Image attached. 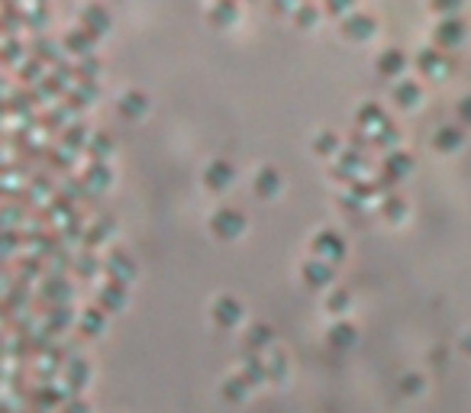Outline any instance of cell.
Listing matches in <instances>:
<instances>
[{"label":"cell","mask_w":471,"mask_h":413,"mask_svg":"<svg viewBox=\"0 0 471 413\" xmlns=\"http://www.w3.org/2000/svg\"><path fill=\"white\" fill-rule=\"evenodd\" d=\"M210 230L217 232L220 239H236L242 230H246V213L236 210V207H220L210 217Z\"/></svg>","instance_id":"1"},{"label":"cell","mask_w":471,"mask_h":413,"mask_svg":"<svg viewBox=\"0 0 471 413\" xmlns=\"http://www.w3.org/2000/svg\"><path fill=\"white\" fill-rule=\"evenodd\" d=\"M345 236L342 232H336V230H320L317 232V239H313V252H317V259H323V262H339V259H345Z\"/></svg>","instance_id":"2"},{"label":"cell","mask_w":471,"mask_h":413,"mask_svg":"<svg viewBox=\"0 0 471 413\" xmlns=\"http://www.w3.org/2000/svg\"><path fill=\"white\" fill-rule=\"evenodd\" d=\"M104 268H107V278L117 281V284H129V278L136 274V262L129 259L123 249H113V252H107Z\"/></svg>","instance_id":"3"},{"label":"cell","mask_w":471,"mask_h":413,"mask_svg":"<svg viewBox=\"0 0 471 413\" xmlns=\"http://www.w3.org/2000/svg\"><path fill=\"white\" fill-rule=\"evenodd\" d=\"M210 316H213L217 326H232V323L242 316V304L232 294H220L217 301H213V307H210Z\"/></svg>","instance_id":"4"},{"label":"cell","mask_w":471,"mask_h":413,"mask_svg":"<svg viewBox=\"0 0 471 413\" xmlns=\"http://www.w3.org/2000/svg\"><path fill=\"white\" fill-rule=\"evenodd\" d=\"M416 65H420L426 75H443V71L452 68V58L445 55V52H439L436 45H423V49L416 52Z\"/></svg>","instance_id":"5"},{"label":"cell","mask_w":471,"mask_h":413,"mask_svg":"<svg viewBox=\"0 0 471 413\" xmlns=\"http://www.w3.org/2000/svg\"><path fill=\"white\" fill-rule=\"evenodd\" d=\"M342 33L349 36V39H365V36L374 33V16L362 14V10H352V14L342 20Z\"/></svg>","instance_id":"6"},{"label":"cell","mask_w":471,"mask_h":413,"mask_svg":"<svg viewBox=\"0 0 471 413\" xmlns=\"http://www.w3.org/2000/svg\"><path fill=\"white\" fill-rule=\"evenodd\" d=\"M242 378L249 381V385H261V381L268 378V358H261L259 352L246 349V355H242V371H239Z\"/></svg>","instance_id":"7"},{"label":"cell","mask_w":471,"mask_h":413,"mask_svg":"<svg viewBox=\"0 0 471 413\" xmlns=\"http://www.w3.org/2000/svg\"><path fill=\"white\" fill-rule=\"evenodd\" d=\"M81 26H85L91 36H104L107 29H110V14H107L100 4H87V7L81 10Z\"/></svg>","instance_id":"8"},{"label":"cell","mask_w":471,"mask_h":413,"mask_svg":"<svg viewBox=\"0 0 471 413\" xmlns=\"http://www.w3.org/2000/svg\"><path fill=\"white\" fill-rule=\"evenodd\" d=\"M436 43L439 45H458L465 39V20H458V16H445V20H439L436 26Z\"/></svg>","instance_id":"9"},{"label":"cell","mask_w":471,"mask_h":413,"mask_svg":"<svg viewBox=\"0 0 471 413\" xmlns=\"http://www.w3.org/2000/svg\"><path fill=\"white\" fill-rule=\"evenodd\" d=\"M355 119L362 123V129H368V133H378L381 127L387 123V117H384V107L378 104V100H368V104H362L359 107V113H355Z\"/></svg>","instance_id":"10"},{"label":"cell","mask_w":471,"mask_h":413,"mask_svg":"<svg viewBox=\"0 0 471 413\" xmlns=\"http://www.w3.org/2000/svg\"><path fill=\"white\" fill-rule=\"evenodd\" d=\"M462 142H465V127H458V123H445V127H439L436 136H433V146L443 149V152H455Z\"/></svg>","instance_id":"11"},{"label":"cell","mask_w":471,"mask_h":413,"mask_svg":"<svg viewBox=\"0 0 471 413\" xmlns=\"http://www.w3.org/2000/svg\"><path fill=\"white\" fill-rule=\"evenodd\" d=\"M232 175H236L232 165H229V161H223V159L210 161V165L204 168V181H207V188H213V191H223L226 184L232 181Z\"/></svg>","instance_id":"12"},{"label":"cell","mask_w":471,"mask_h":413,"mask_svg":"<svg viewBox=\"0 0 471 413\" xmlns=\"http://www.w3.org/2000/svg\"><path fill=\"white\" fill-rule=\"evenodd\" d=\"M87 378H91V365L85 362L81 355H71L65 358V385H71L77 391V387H85Z\"/></svg>","instance_id":"13"},{"label":"cell","mask_w":471,"mask_h":413,"mask_svg":"<svg viewBox=\"0 0 471 413\" xmlns=\"http://www.w3.org/2000/svg\"><path fill=\"white\" fill-rule=\"evenodd\" d=\"M301 274L307 278V284L323 287V284H330V281H332V265H330V262H323V259H307V262H303V268H301Z\"/></svg>","instance_id":"14"},{"label":"cell","mask_w":471,"mask_h":413,"mask_svg":"<svg viewBox=\"0 0 471 413\" xmlns=\"http://www.w3.org/2000/svg\"><path fill=\"white\" fill-rule=\"evenodd\" d=\"M94 43H97V36H91V33H87L85 26L71 29V33L65 36V45H68V52H75L77 58L94 55Z\"/></svg>","instance_id":"15"},{"label":"cell","mask_w":471,"mask_h":413,"mask_svg":"<svg viewBox=\"0 0 471 413\" xmlns=\"http://www.w3.org/2000/svg\"><path fill=\"white\" fill-rule=\"evenodd\" d=\"M404 68H407V55H404L401 49H384L378 55V71L384 77H397L404 75Z\"/></svg>","instance_id":"16"},{"label":"cell","mask_w":471,"mask_h":413,"mask_svg":"<svg viewBox=\"0 0 471 413\" xmlns=\"http://www.w3.org/2000/svg\"><path fill=\"white\" fill-rule=\"evenodd\" d=\"M97 301L104 310H120L126 304V284H117V281H107L97 291Z\"/></svg>","instance_id":"17"},{"label":"cell","mask_w":471,"mask_h":413,"mask_svg":"<svg viewBox=\"0 0 471 413\" xmlns=\"http://www.w3.org/2000/svg\"><path fill=\"white\" fill-rule=\"evenodd\" d=\"M77 326H81V333H85V336H97V333H104L107 310L104 307H87L85 313L77 316Z\"/></svg>","instance_id":"18"},{"label":"cell","mask_w":471,"mask_h":413,"mask_svg":"<svg viewBox=\"0 0 471 413\" xmlns=\"http://www.w3.org/2000/svg\"><path fill=\"white\" fill-rule=\"evenodd\" d=\"M410 168H413V155H407L404 149H391V152L384 155V171L391 178H404Z\"/></svg>","instance_id":"19"},{"label":"cell","mask_w":471,"mask_h":413,"mask_svg":"<svg viewBox=\"0 0 471 413\" xmlns=\"http://www.w3.org/2000/svg\"><path fill=\"white\" fill-rule=\"evenodd\" d=\"M43 297L52 301V307H55V304H68L71 284L62 278V274H52V278H45V284H43Z\"/></svg>","instance_id":"20"},{"label":"cell","mask_w":471,"mask_h":413,"mask_svg":"<svg viewBox=\"0 0 471 413\" xmlns=\"http://www.w3.org/2000/svg\"><path fill=\"white\" fill-rule=\"evenodd\" d=\"M255 191H259L261 197H271L281 191V175H278V168H271V165H265V168L255 171Z\"/></svg>","instance_id":"21"},{"label":"cell","mask_w":471,"mask_h":413,"mask_svg":"<svg viewBox=\"0 0 471 413\" xmlns=\"http://www.w3.org/2000/svg\"><path fill=\"white\" fill-rule=\"evenodd\" d=\"M110 178H113V171H110V165H107V161H91V165H87V171H85V184L91 191H104L107 184H110Z\"/></svg>","instance_id":"22"},{"label":"cell","mask_w":471,"mask_h":413,"mask_svg":"<svg viewBox=\"0 0 471 413\" xmlns=\"http://www.w3.org/2000/svg\"><path fill=\"white\" fill-rule=\"evenodd\" d=\"M71 268H75L81 278H94V274L104 268V259H97L91 249H85V252H77L75 259H71Z\"/></svg>","instance_id":"23"},{"label":"cell","mask_w":471,"mask_h":413,"mask_svg":"<svg viewBox=\"0 0 471 413\" xmlns=\"http://www.w3.org/2000/svg\"><path fill=\"white\" fill-rule=\"evenodd\" d=\"M71 323H75V313H71L68 304H55V307H49V313H45V329H52V333L68 329Z\"/></svg>","instance_id":"24"},{"label":"cell","mask_w":471,"mask_h":413,"mask_svg":"<svg viewBox=\"0 0 471 413\" xmlns=\"http://www.w3.org/2000/svg\"><path fill=\"white\" fill-rule=\"evenodd\" d=\"M148 110V97L142 91H126L120 97V113L123 117H142Z\"/></svg>","instance_id":"25"},{"label":"cell","mask_w":471,"mask_h":413,"mask_svg":"<svg viewBox=\"0 0 471 413\" xmlns=\"http://www.w3.org/2000/svg\"><path fill=\"white\" fill-rule=\"evenodd\" d=\"M87 152H91V161H104L107 155L113 152V136L104 133V129L91 133V139H87Z\"/></svg>","instance_id":"26"},{"label":"cell","mask_w":471,"mask_h":413,"mask_svg":"<svg viewBox=\"0 0 471 413\" xmlns=\"http://www.w3.org/2000/svg\"><path fill=\"white\" fill-rule=\"evenodd\" d=\"M268 343H271V326H268V323H252V326L246 329V349L259 352V349H265Z\"/></svg>","instance_id":"27"},{"label":"cell","mask_w":471,"mask_h":413,"mask_svg":"<svg viewBox=\"0 0 471 413\" xmlns=\"http://www.w3.org/2000/svg\"><path fill=\"white\" fill-rule=\"evenodd\" d=\"M394 100L401 107H413L416 100H420V85H416L413 77H404V81H397V85H394Z\"/></svg>","instance_id":"28"},{"label":"cell","mask_w":471,"mask_h":413,"mask_svg":"<svg viewBox=\"0 0 471 413\" xmlns=\"http://www.w3.org/2000/svg\"><path fill=\"white\" fill-rule=\"evenodd\" d=\"M249 387H252V385H249L242 375H229V378L223 381V397L226 400H242L249 394Z\"/></svg>","instance_id":"29"},{"label":"cell","mask_w":471,"mask_h":413,"mask_svg":"<svg viewBox=\"0 0 471 413\" xmlns=\"http://www.w3.org/2000/svg\"><path fill=\"white\" fill-rule=\"evenodd\" d=\"M330 343L339 345V349L352 345L355 343V326H352V323H332L330 326Z\"/></svg>","instance_id":"30"},{"label":"cell","mask_w":471,"mask_h":413,"mask_svg":"<svg viewBox=\"0 0 471 413\" xmlns=\"http://www.w3.org/2000/svg\"><path fill=\"white\" fill-rule=\"evenodd\" d=\"M87 139H91V133H87L85 123H71V127L65 129V136H62V146L81 149V146H87Z\"/></svg>","instance_id":"31"},{"label":"cell","mask_w":471,"mask_h":413,"mask_svg":"<svg viewBox=\"0 0 471 413\" xmlns=\"http://www.w3.org/2000/svg\"><path fill=\"white\" fill-rule=\"evenodd\" d=\"M110 230H113V217H97L91 230L85 232V242H87V245H97L100 239L110 236Z\"/></svg>","instance_id":"32"},{"label":"cell","mask_w":471,"mask_h":413,"mask_svg":"<svg viewBox=\"0 0 471 413\" xmlns=\"http://www.w3.org/2000/svg\"><path fill=\"white\" fill-rule=\"evenodd\" d=\"M381 213H384L387 220H401L404 213H407V200L397 194H387L384 200H381Z\"/></svg>","instance_id":"33"},{"label":"cell","mask_w":471,"mask_h":413,"mask_svg":"<svg viewBox=\"0 0 471 413\" xmlns=\"http://www.w3.org/2000/svg\"><path fill=\"white\" fill-rule=\"evenodd\" d=\"M97 71H100V62H97V58H94V55L77 58V65H75L77 81H94V77H97Z\"/></svg>","instance_id":"34"},{"label":"cell","mask_w":471,"mask_h":413,"mask_svg":"<svg viewBox=\"0 0 471 413\" xmlns=\"http://www.w3.org/2000/svg\"><path fill=\"white\" fill-rule=\"evenodd\" d=\"M284 375H288V355H284V352H271V355H268V378H284Z\"/></svg>","instance_id":"35"},{"label":"cell","mask_w":471,"mask_h":413,"mask_svg":"<svg viewBox=\"0 0 471 413\" xmlns=\"http://www.w3.org/2000/svg\"><path fill=\"white\" fill-rule=\"evenodd\" d=\"M236 14H239V7H236V4H217V7H210V20L217 23V26L232 23V20H236Z\"/></svg>","instance_id":"36"},{"label":"cell","mask_w":471,"mask_h":413,"mask_svg":"<svg viewBox=\"0 0 471 413\" xmlns=\"http://www.w3.org/2000/svg\"><path fill=\"white\" fill-rule=\"evenodd\" d=\"M326 307H330L332 313H342V310L349 307V291H345V287H332L330 294H326Z\"/></svg>","instance_id":"37"},{"label":"cell","mask_w":471,"mask_h":413,"mask_svg":"<svg viewBox=\"0 0 471 413\" xmlns=\"http://www.w3.org/2000/svg\"><path fill=\"white\" fill-rule=\"evenodd\" d=\"M313 149H317L320 155H332L339 149V139H336V133H330V129H326V133H320L317 139H313Z\"/></svg>","instance_id":"38"},{"label":"cell","mask_w":471,"mask_h":413,"mask_svg":"<svg viewBox=\"0 0 471 413\" xmlns=\"http://www.w3.org/2000/svg\"><path fill=\"white\" fill-rule=\"evenodd\" d=\"M33 52H36V58L43 62V58H55V43L52 39H45V36H39L33 43Z\"/></svg>","instance_id":"39"},{"label":"cell","mask_w":471,"mask_h":413,"mask_svg":"<svg viewBox=\"0 0 471 413\" xmlns=\"http://www.w3.org/2000/svg\"><path fill=\"white\" fill-rule=\"evenodd\" d=\"M372 139H374V142H381V146H391V142H397V129H394V123L387 119V123L378 129V133L372 136Z\"/></svg>","instance_id":"40"},{"label":"cell","mask_w":471,"mask_h":413,"mask_svg":"<svg viewBox=\"0 0 471 413\" xmlns=\"http://www.w3.org/2000/svg\"><path fill=\"white\" fill-rule=\"evenodd\" d=\"M401 391L404 394H420L423 391V378H420V375H404V378H401Z\"/></svg>","instance_id":"41"},{"label":"cell","mask_w":471,"mask_h":413,"mask_svg":"<svg viewBox=\"0 0 471 413\" xmlns=\"http://www.w3.org/2000/svg\"><path fill=\"white\" fill-rule=\"evenodd\" d=\"M23 20H26L29 26H43V20H45V7H29V10H23Z\"/></svg>","instance_id":"42"},{"label":"cell","mask_w":471,"mask_h":413,"mask_svg":"<svg viewBox=\"0 0 471 413\" xmlns=\"http://www.w3.org/2000/svg\"><path fill=\"white\" fill-rule=\"evenodd\" d=\"M20 52H23V45L16 43L13 36H7V43H4V58H7V62H16V58H20Z\"/></svg>","instance_id":"43"},{"label":"cell","mask_w":471,"mask_h":413,"mask_svg":"<svg viewBox=\"0 0 471 413\" xmlns=\"http://www.w3.org/2000/svg\"><path fill=\"white\" fill-rule=\"evenodd\" d=\"M455 113H458V119H462V123H471V94H465V97L458 100Z\"/></svg>","instance_id":"44"},{"label":"cell","mask_w":471,"mask_h":413,"mask_svg":"<svg viewBox=\"0 0 471 413\" xmlns=\"http://www.w3.org/2000/svg\"><path fill=\"white\" fill-rule=\"evenodd\" d=\"M65 413H91V407H87L81 397H75V400H68V404H65Z\"/></svg>","instance_id":"45"},{"label":"cell","mask_w":471,"mask_h":413,"mask_svg":"<svg viewBox=\"0 0 471 413\" xmlns=\"http://www.w3.org/2000/svg\"><path fill=\"white\" fill-rule=\"evenodd\" d=\"M20 274H23V278H33V274H39V262H36V259L20 262Z\"/></svg>","instance_id":"46"},{"label":"cell","mask_w":471,"mask_h":413,"mask_svg":"<svg viewBox=\"0 0 471 413\" xmlns=\"http://www.w3.org/2000/svg\"><path fill=\"white\" fill-rule=\"evenodd\" d=\"M297 20H301V23H313V20H317V7H307V4L297 7Z\"/></svg>","instance_id":"47"},{"label":"cell","mask_w":471,"mask_h":413,"mask_svg":"<svg viewBox=\"0 0 471 413\" xmlns=\"http://www.w3.org/2000/svg\"><path fill=\"white\" fill-rule=\"evenodd\" d=\"M433 10H443V14H455L458 4H455V0H436V4H433Z\"/></svg>","instance_id":"48"},{"label":"cell","mask_w":471,"mask_h":413,"mask_svg":"<svg viewBox=\"0 0 471 413\" xmlns=\"http://www.w3.org/2000/svg\"><path fill=\"white\" fill-rule=\"evenodd\" d=\"M326 10H330V14H345V10H349V4H342V0H330V4H326Z\"/></svg>","instance_id":"49"},{"label":"cell","mask_w":471,"mask_h":413,"mask_svg":"<svg viewBox=\"0 0 471 413\" xmlns=\"http://www.w3.org/2000/svg\"><path fill=\"white\" fill-rule=\"evenodd\" d=\"M462 349H465V352H468V355H471V333H468V336L462 339Z\"/></svg>","instance_id":"50"}]
</instances>
